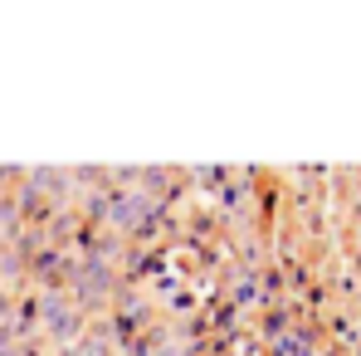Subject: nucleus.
I'll use <instances>...</instances> for the list:
<instances>
[{
	"label": "nucleus",
	"mask_w": 361,
	"mask_h": 356,
	"mask_svg": "<svg viewBox=\"0 0 361 356\" xmlns=\"http://www.w3.org/2000/svg\"><path fill=\"white\" fill-rule=\"evenodd\" d=\"M0 356H361V166H0Z\"/></svg>",
	"instance_id": "1"
}]
</instances>
